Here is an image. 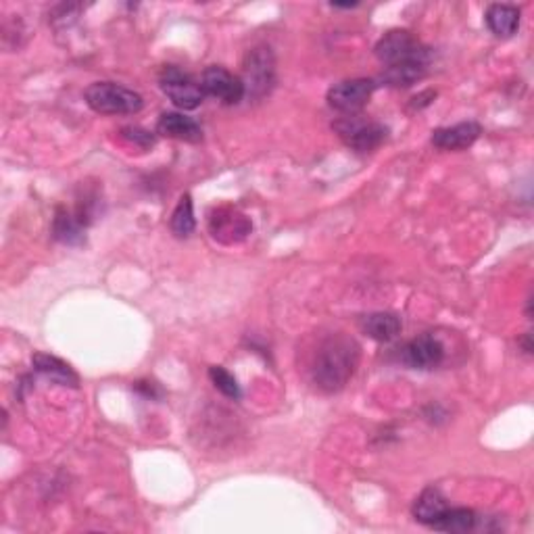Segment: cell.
<instances>
[{
    "mask_svg": "<svg viewBox=\"0 0 534 534\" xmlns=\"http://www.w3.org/2000/svg\"><path fill=\"white\" fill-rule=\"evenodd\" d=\"M428 65L421 63H403V65H393L387 67V71L382 73L384 84L395 86V88H409L415 82H420L421 78L426 76Z\"/></svg>",
    "mask_w": 534,
    "mask_h": 534,
    "instance_id": "d6986e66",
    "label": "cell"
},
{
    "mask_svg": "<svg viewBox=\"0 0 534 534\" xmlns=\"http://www.w3.org/2000/svg\"><path fill=\"white\" fill-rule=\"evenodd\" d=\"M207 226L211 236L221 245H238L253 229L251 220L242 211L229 207V204H221V207L211 211Z\"/></svg>",
    "mask_w": 534,
    "mask_h": 534,
    "instance_id": "52a82bcc",
    "label": "cell"
},
{
    "mask_svg": "<svg viewBox=\"0 0 534 534\" xmlns=\"http://www.w3.org/2000/svg\"><path fill=\"white\" fill-rule=\"evenodd\" d=\"M476 513L468 507H446L440 518L430 526L432 530L438 532H451V534H463L476 528Z\"/></svg>",
    "mask_w": 534,
    "mask_h": 534,
    "instance_id": "9a60e30c",
    "label": "cell"
},
{
    "mask_svg": "<svg viewBox=\"0 0 534 534\" xmlns=\"http://www.w3.org/2000/svg\"><path fill=\"white\" fill-rule=\"evenodd\" d=\"M334 129H337L340 138L349 148L357 153H370L374 151L387 140L388 129L382 126V123L365 120V117H343L334 123Z\"/></svg>",
    "mask_w": 534,
    "mask_h": 534,
    "instance_id": "5b68a950",
    "label": "cell"
},
{
    "mask_svg": "<svg viewBox=\"0 0 534 534\" xmlns=\"http://www.w3.org/2000/svg\"><path fill=\"white\" fill-rule=\"evenodd\" d=\"M357 363L359 345L355 340L343 337V334L326 338L313 357L312 378L315 387L326 390V393H338L355 374Z\"/></svg>",
    "mask_w": 534,
    "mask_h": 534,
    "instance_id": "6da1fadb",
    "label": "cell"
},
{
    "mask_svg": "<svg viewBox=\"0 0 534 534\" xmlns=\"http://www.w3.org/2000/svg\"><path fill=\"white\" fill-rule=\"evenodd\" d=\"M159 86L163 90V95L176 104V107L184 111H192L201 107L204 92L201 84L190 76L188 71L179 70L176 65H165L159 71Z\"/></svg>",
    "mask_w": 534,
    "mask_h": 534,
    "instance_id": "277c9868",
    "label": "cell"
},
{
    "mask_svg": "<svg viewBox=\"0 0 534 534\" xmlns=\"http://www.w3.org/2000/svg\"><path fill=\"white\" fill-rule=\"evenodd\" d=\"M482 134L480 123L476 121H463L451 128H438L432 132V145L440 151H462L468 148L478 140Z\"/></svg>",
    "mask_w": 534,
    "mask_h": 534,
    "instance_id": "8fae6325",
    "label": "cell"
},
{
    "mask_svg": "<svg viewBox=\"0 0 534 534\" xmlns=\"http://www.w3.org/2000/svg\"><path fill=\"white\" fill-rule=\"evenodd\" d=\"M84 226L86 223L67 209H57L53 221V236L63 245H79L84 240Z\"/></svg>",
    "mask_w": 534,
    "mask_h": 534,
    "instance_id": "ac0fdd59",
    "label": "cell"
},
{
    "mask_svg": "<svg viewBox=\"0 0 534 534\" xmlns=\"http://www.w3.org/2000/svg\"><path fill=\"white\" fill-rule=\"evenodd\" d=\"M201 88L204 95H211L213 98H217V101H221L223 104H238L242 101V96L246 95L242 79L217 65H211L203 71Z\"/></svg>",
    "mask_w": 534,
    "mask_h": 534,
    "instance_id": "9c48e42d",
    "label": "cell"
},
{
    "mask_svg": "<svg viewBox=\"0 0 534 534\" xmlns=\"http://www.w3.org/2000/svg\"><path fill=\"white\" fill-rule=\"evenodd\" d=\"M32 363L36 371L51 378L53 382L65 384V387H78V374L65 362H61L59 357L46 355V353H36Z\"/></svg>",
    "mask_w": 534,
    "mask_h": 534,
    "instance_id": "2e32d148",
    "label": "cell"
},
{
    "mask_svg": "<svg viewBox=\"0 0 534 534\" xmlns=\"http://www.w3.org/2000/svg\"><path fill=\"white\" fill-rule=\"evenodd\" d=\"M86 103L101 115H134L142 109V96L126 86L113 82H96L86 88Z\"/></svg>",
    "mask_w": 534,
    "mask_h": 534,
    "instance_id": "7a4b0ae2",
    "label": "cell"
},
{
    "mask_svg": "<svg viewBox=\"0 0 534 534\" xmlns=\"http://www.w3.org/2000/svg\"><path fill=\"white\" fill-rule=\"evenodd\" d=\"M209 378L211 382H213V387L220 390L223 396H228V399H240L238 382H236V378L229 374L226 368L213 365V368H209Z\"/></svg>",
    "mask_w": 534,
    "mask_h": 534,
    "instance_id": "44dd1931",
    "label": "cell"
},
{
    "mask_svg": "<svg viewBox=\"0 0 534 534\" xmlns=\"http://www.w3.org/2000/svg\"><path fill=\"white\" fill-rule=\"evenodd\" d=\"M487 26L499 38H509L520 28V9L513 4H490L487 9Z\"/></svg>",
    "mask_w": 534,
    "mask_h": 534,
    "instance_id": "4fadbf2b",
    "label": "cell"
},
{
    "mask_svg": "<svg viewBox=\"0 0 534 534\" xmlns=\"http://www.w3.org/2000/svg\"><path fill=\"white\" fill-rule=\"evenodd\" d=\"M521 345H524V351L528 353V355H530V353H532V345H530V334H526V337H524V340H521Z\"/></svg>",
    "mask_w": 534,
    "mask_h": 534,
    "instance_id": "cb8c5ba5",
    "label": "cell"
},
{
    "mask_svg": "<svg viewBox=\"0 0 534 534\" xmlns=\"http://www.w3.org/2000/svg\"><path fill=\"white\" fill-rule=\"evenodd\" d=\"M157 132L167 138L182 142H201L203 128L184 113H163L157 123Z\"/></svg>",
    "mask_w": 534,
    "mask_h": 534,
    "instance_id": "7c38bea8",
    "label": "cell"
},
{
    "mask_svg": "<svg viewBox=\"0 0 534 534\" xmlns=\"http://www.w3.org/2000/svg\"><path fill=\"white\" fill-rule=\"evenodd\" d=\"M443 359L445 346L434 334H421L401 349V362L413 370H432L443 363Z\"/></svg>",
    "mask_w": 534,
    "mask_h": 534,
    "instance_id": "30bf717a",
    "label": "cell"
},
{
    "mask_svg": "<svg viewBox=\"0 0 534 534\" xmlns=\"http://www.w3.org/2000/svg\"><path fill=\"white\" fill-rule=\"evenodd\" d=\"M276 82V59L270 46H257L248 51L245 59V92L253 98L265 96Z\"/></svg>",
    "mask_w": 534,
    "mask_h": 534,
    "instance_id": "8992f818",
    "label": "cell"
},
{
    "mask_svg": "<svg viewBox=\"0 0 534 534\" xmlns=\"http://www.w3.org/2000/svg\"><path fill=\"white\" fill-rule=\"evenodd\" d=\"M376 88L374 79H346L328 90V104L340 113H355L363 109Z\"/></svg>",
    "mask_w": 534,
    "mask_h": 534,
    "instance_id": "ba28073f",
    "label": "cell"
},
{
    "mask_svg": "<svg viewBox=\"0 0 534 534\" xmlns=\"http://www.w3.org/2000/svg\"><path fill=\"white\" fill-rule=\"evenodd\" d=\"M121 136L128 142H132V145H138L142 148H148V146L154 145V136L151 132H146V129H140V128H123Z\"/></svg>",
    "mask_w": 534,
    "mask_h": 534,
    "instance_id": "7402d4cb",
    "label": "cell"
},
{
    "mask_svg": "<svg viewBox=\"0 0 534 534\" xmlns=\"http://www.w3.org/2000/svg\"><path fill=\"white\" fill-rule=\"evenodd\" d=\"M376 57L388 67L403 63H430V48H426L407 29H393L384 34L376 45Z\"/></svg>",
    "mask_w": 534,
    "mask_h": 534,
    "instance_id": "3957f363",
    "label": "cell"
},
{
    "mask_svg": "<svg viewBox=\"0 0 534 534\" xmlns=\"http://www.w3.org/2000/svg\"><path fill=\"white\" fill-rule=\"evenodd\" d=\"M362 328L370 338L387 343V340H393L401 332V320L395 313L378 312L365 315L362 320Z\"/></svg>",
    "mask_w": 534,
    "mask_h": 534,
    "instance_id": "e0dca14e",
    "label": "cell"
},
{
    "mask_svg": "<svg viewBox=\"0 0 534 534\" xmlns=\"http://www.w3.org/2000/svg\"><path fill=\"white\" fill-rule=\"evenodd\" d=\"M446 507L449 505H446V499L440 495L438 488H426L421 490V495L415 499L412 512H413V518L418 520L420 524L430 528Z\"/></svg>",
    "mask_w": 534,
    "mask_h": 534,
    "instance_id": "5bb4252c",
    "label": "cell"
},
{
    "mask_svg": "<svg viewBox=\"0 0 534 534\" xmlns=\"http://www.w3.org/2000/svg\"><path fill=\"white\" fill-rule=\"evenodd\" d=\"M170 228L171 232L179 236V238H186L195 232L196 228V220H195V209H192V198L190 195H184L179 198L178 207L173 209L171 220H170Z\"/></svg>",
    "mask_w": 534,
    "mask_h": 534,
    "instance_id": "ffe728a7",
    "label": "cell"
},
{
    "mask_svg": "<svg viewBox=\"0 0 534 534\" xmlns=\"http://www.w3.org/2000/svg\"><path fill=\"white\" fill-rule=\"evenodd\" d=\"M437 96V92H432V90H428V92H424V95H420V96H415L413 98V107H426V104H430V101H426V98H434Z\"/></svg>",
    "mask_w": 534,
    "mask_h": 534,
    "instance_id": "603a6c76",
    "label": "cell"
}]
</instances>
